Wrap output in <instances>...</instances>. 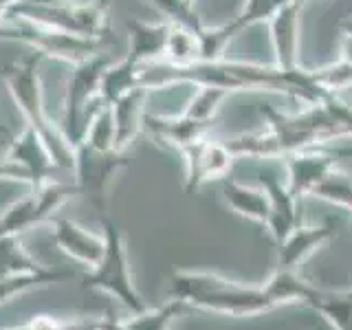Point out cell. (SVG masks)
<instances>
[{"label": "cell", "instance_id": "cell-1", "mask_svg": "<svg viewBox=\"0 0 352 330\" xmlns=\"http://www.w3.org/2000/svg\"><path fill=\"white\" fill-rule=\"evenodd\" d=\"M170 297L229 317H253L278 308L264 286H247L209 271H176Z\"/></svg>", "mask_w": 352, "mask_h": 330}, {"label": "cell", "instance_id": "cell-2", "mask_svg": "<svg viewBox=\"0 0 352 330\" xmlns=\"http://www.w3.org/2000/svg\"><path fill=\"white\" fill-rule=\"evenodd\" d=\"M42 55L31 51L18 62H11L3 69V77L11 93V99L25 117V124L42 137L51 152L53 161L60 170H73V148L64 139L60 124H53V119L47 115L42 102V82H40V64Z\"/></svg>", "mask_w": 352, "mask_h": 330}, {"label": "cell", "instance_id": "cell-3", "mask_svg": "<svg viewBox=\"0 0 352 330\" xmlns=\"http://www.w3.org/2000/svg\"><path fill=\"white\" fill-rule=\"evenodd\" d=\"M108 0L71 3V0H20L5 9L0 18H22L88 40L110 38Z\"/></svg>", "mask_w": 352, "mask_h": 330}, {"label": "cell", "instance_id": "cell-4", "mask_svg": "<svg viewBox=\"0 0 352 330\" xmlns=\"http://www.w3.org/2000/svg\"><path fill=\"white\" fill-rule=\"evenodd\" d=\"M108 64H113V60L106 53H97L84 62L73 64V71L64 88L60 119V130L71 148H75L84 139L93 115L102 106L97 95L99 84H102V75L108 69Z\"/></svg>", "mask_w": 352, "mask_h": 330}, {"label": "cell", "instance_id": "cell-5", "mask_svg": "<svg viewBox=\"0 0 352 330\" xmlns=\"http://www.w3.org/2000/svg\"><path fill=\"white\" fill-rule=\"evenodd\" d=\"M0 42H20L42 58H55L69 64L84 62L97 53H106L115 38L88 40L22 18H0Z\"/></svg>", "mask_w": 352, "mask_h": 330}, {"label": "cell", "instance_id": "cell-6", "mask_svg": "<svg viewBox=\"0 0 352 330\" xmlns=\"http://www.w3.org/2000/svg\"><path fill=\"white\" fill-rule=\"evenodd\" d=\"M104 227V238H106V251L104 258L97 267L91 269V273L84 275V286L95 291H104L108 295L117 297L132 315H139L148 311L146 302L135 289L130 275V264H128V251H126V236L119 229L115 220H110L108 214L99 218Z\"/></svg>", "mask_w": 352, "mask_h": 330}, {"label": "cell", "instance_id": "cell-7", "mask_svg": "<svg viewBox=\"0 0 352 330\" xmlns=\"http://www.w3.org/2000/svg\"><path fill=\"white\" fill-rule=\"evenodd\" d=\"M73 159H75L73 161L75 192L84 196L95 207L99 218L106 216L110 185H113L117 172L128 165L126 152H117V150L99 152L82 141L73 148Z\"/></svg>", "mask_w": 352, "mask_h": 330}, {"label": "cell", "instance_id": "cell-8", "mask_svg": "<svg viewBox=\"0 0 352 330\" xmlns=\"http://www.w3.org/2000/svg\"><path fill=\"white\" fill-rule=\"evenodd\" d=\"M7 143L9 146L5 161L0 163V179L25 181L31 185V190H38V187L49 183L53 172L60 170L51 157L47 143L31 126L25 124V128Z\"/></svg>", "mask_w": 352, "mask_h": 330}, {"label": "cell", "instance_id": "cell-9", "mask_svg": "<svg viewBox=\"0 0 352 330\" xmlns=\"http://www.w3.org/2000/svg\"><path fill=\"white\" fill-rule=\"evenodd\" d=\"M77 196L73 183H47L31 190L27 196L18 198L11 203L3 214H0V234H22L31 227L47 223L55 218V212L69 201Z\"/></svg>", "mask_w": 352, "mask_h": 330}, {"label": "cell", "instance_id": "cell-10", "mask_svg": "<svg viewBox=\"0 0 352 330\" xmlns=\"http://www.w3.org/2000/svg\"><path fill=\"white\" fill-rule=\"evenodd\" d=\"M280 161L286 168V176H289L286 185H289L291 194L297 201H302L306 194H313L315 187L337 170V163L341 159L337 157V152L330 143H324V146L291 152Z\"/></svg>", "mask_w": 352, "mask_h": 330}, {"label": "cell", "instance_id": "cell-11", "mask_svg": "<svg viewBox=\"0 0 352 330\" xmlns=\"http://www.w3.org/2000/svg\"><path fill=\"white\" fill-rule=\"evenodd\" d=\"M181 154L185 161V194L196 192L214 179H225L236 159L227 141L209 137L194 141L192 146L183 148Z\"/></svg>", "mask_w": 352, "mask_h": 330}, {"label": "cell", "instance_id": "cell-12", "mask_svg": "<svg viewBox=\"0 0 352 330\" xmlns=\"http://www.w3.org/2000/svg\"><path fill=\"white\" fill-rule=\"evenodd\" d=\"M306 0H286L269 20L275 66L284 71L300 69V18Z\"/></svg>", "mask_w": 352, "mask_h": 330}, {"label": "cell", "instance_id": "cell-13", "mask_svg": "<svg viewBox=\"0 0 352 330\" xmlns=\"http://www.w3.org/2000/svg\"><path fill=\"white\" fill-rule=\"evenodd\" d=\"M258 181H260V187L269 196V207H271V214H269V223H267V229L269 234L273 236L275 245H280V242L291 234V231L302 225L300 223V201L291 194L289 185L280 181L278 174L273 172H264L260 170L258 172Z\"/></svg>", "mask_w": 352, "mask_h": 330}, {"label": "cell", "instance_id": "cell-14", "mask_svg": "<svg viewBox=\"0 0 352 330\" xmlns=\"http://www.w3.org/2000/svg\"><path fill=\"white\" fill-rule=\"evenodd\" d=\"M51 236L66 256H71L73 260L86 264L88 269L97 267L104 258L106 251V238L97 236L93 231L84 229L82 225H77L75 220L55 216L51 220Z\"/></svg>", "mask_w": 352, "mask_h": 330}, {"label": "cell", "instance_id": "cell-15", "mask_svg": "<svg viewBox=\"0 0 352 330\" xmlns=\"http://www.w3.org/2000/svg\"><path fill=\"white\" fill-rule=\"evenodd\" d=\"M212 124H203V121L190 119L185 115L176 117H159V115H143V132H148L150 137L161 141L163 146L172 150H183L192 146L194 141L207 137V130Z\"/></svg>", "mask_w": 352, "mask_h": 330}, {"label": "cell", "instance_id": "cell-16", "mask_svg": "<svg viewBox=\"0 0 352 330\" xmlns=\"http://www.w3.org/2000/svg\"><path fill=\"white\" fill-rule=\"evenodd\" d=\"M128 53L126 58L137 62L141 66L163 62L165 47H168V36L172 25L168 20L159 22H143V20H130L128 22Z\"/></svg>", "mask_w": 352, "mask_h": 330}, {"label": "cell", "instance_id": "cell-17", "mask_svg": "<svg viewBox=\"0 0 352 330\" xmlns=\"http://www.w3.org/2000/svg\"><path fill=\"white\" fill-rule=\"evenodd\" d=\"M335 236V225H315V227H304L297 225L289 236H286L278 245V269L284 271H297L300 264L311 256L315 249Z\"/></svg>", "mask_w": 352, "mask_h": 330}, {"label": "cell", "instance_id": "cell-18", "mask_svg": "<svg viewBox=\"0 0 352 330\" xmlns=\"http://www.w3.org/2000/svg\"><path fill=\"white\" fill-rule=\"evenodd\" d=\"M148 93H150V88L139 86L110 106L113 124H115V150L117 152H126L139 137V132H143V115H146L143 106H146Z\"/></svg>", "mask_w": 352, "mask_h": 330}, {"label": "cell", "instance_id": "cell-19", "mask_svg": "<svg viewBox=\"0 0 352 330\" xmlns=\"http://www.w3.org/2000/svg\"><path fill=\"white\" fill-rule=\"evenodd\" d=\"M220 196H223L225 205L234 214L267 227L271 207H269V196L262 187H249V185L238 183L234 179H223Z\"/></svg>", "mask_w": 352, "mask_h": 330}, {"label": "cell", "instance_id": "cell-20", "mask_svg": "<svg viewBox=\"0 0 352 330\" xmlns=\"http://www.w3.org/2000/svg\"><path fill=\"white\" fill-rule=\"evenodd\" d=\"M143 69L146 66L132 62L130 58L108 64V69L102 75V84H99V102L110 108L126 93L143 86Z\"/></svg>", "mask_w": 352, "mask_h": 330}, {"label": "cell", "instance_id": "cell-21", "mask_svg": "<svg viewBox=\"0 0 352 330\" xmlns=\"http://www.w3.org/2000/svg\"><path fill=\"white\" fill-rule=\"evenodd\" d=\"M306 306L317 311L335 330H352V297L348 291H324L313 286Z\"/></svg>", "mask_w": 352, "mask_h": 330}, {"label": "cell", "instance_id": "cell-22", "mask_svg": "<svg viewBox=\"0 0 352 330\" xmlns=\"http://www.w3.org/2000/svg\"><path fill=\"white\" fill-rule=\"evenodd\" d=\"M44 271V267L33 260L22 242L14 234H0V282L14 275L25 273H38Z\"/></svg>", "mask_w": 352, "mask_h": 330}, {"label": "cell", "instance_id": "cell-23", "mask_svg": "<svg viewBox=\"0 0 352 330\" xmlns=\"http://www.w3.org/2000/svg\"><path fill=\"white\" fill-rule=\"evenodd\" d=\"M264 289L269 291V295L273 297L278 306H286V304H304L306 306L308 295L313 291V284L302 280L300 275H297V271L275 269L269 282L264 284Z\"/></svg>", "mask_w": 352, "mask_h": 330}, {"label": "cell", "instance_id": "cell-24", "mask_svg": "<svg viewBox=\"0 0 352 330\" xmlns=\"http://www.w3.org/2000/svg\"><path fill=\"white\" fill-rule=\"evenodd\" d=\"M229 97L227 91H220V88H209V86H194L192 97L185 102V110L181 115L203 121V124H212L218 108L223 106V102Z\"/></svg>", "mask_w": 352, "mask_h": 330}, {"label": "cell", "instance_id": "cell-25", "mask_svg": "<svg viewBox=\"0 0 352 330\" xmlns=\"http://www.w3.org/2000/svg\"><path fill=\"white\" fill-rule=\"evenodd\" d=\"M185 304L181 300H174L170 297L168 302L159 308H148L139 315H132V319H128L126 330H170V324L176 317L183 313Z\"/></svg>", "mask_w": 352, "mask_h": 330}, {"label": "cell", "instance_id": "cell-26", "mask_svg": "<svg viewBox=\"0 0 352 330\" xmlns=\"http://www.w3.org/2000/svg\"><path fill=\"white\" fill-rule=\"evenodd\" d=\"M198 58H201V49H198V36H196V33L172 25L163 62L174 64V66H185V64L196 62Z\"/></svg>", "mask_w": 352, "mask_h": 330}, {"label": "cell", "instance_id": "cell-27", "mask_svg": "<svg viewBox=\"0 0 352 330\" xmlns=\"http://www.w3.org/2000/svg\"><path fill=\"white\" fill-rule=\"evenodd\" d=\"M73 278L71 271H51V269H44L38 273H25V275H14V278H7L0 282V304L9 302L11 297L33 289V286H42V284H51V282H62V280H69Z\"/></svg>", "mask_w": 352, "mask_h": 330}, {"label": "cell", "instance_id": "cell-28", "mask_svg": "<svg viewBox=\"0 0 352 330\" xmlns=\"http://www.w3.org/2000/svg\"><path fill=\"white\" fill-rule=\"evenodd\" d=\"M150 3L157 7L163 18L170 22V25H176V27H183L187 31L196 33L198 38L203 36V20L201 16L194 11V3L192 0H150Z\"/></svg>", "mask_w": 352, "mask_h": 330}, {"label": "cell", "instance_id": "cell-29", "mask_svg": "<svg viewBox=\"0 0 352 330\" xmlns=\"http://www.w3.org/2000/svg\"><path fill=\"white\" fill-rule=\"evenodd\" d=\"M313 196L324 198V201H328V203L346 207L352 212V179H348V176L339 174L335 170L326 181H322L315 187Z\"/></svg>", "mask_w": 352, "mask_h": 330}, {"label": "cell", "instance_id": "cell-30", "mask_svg": "<svg viewBox=\"0 0 352 330\" xmlns=\"http://www.w3.org/2000/svg\"><path fill=\"white\" fill-rule=\"evenodd\" d=\"M339 51H341V60L352 64V33H346L341 36V44H339Z\"/></svg>", "mask_w": 352, "mask_h": 330}, {"label": "cell", "instance_id": "cell-31", "mask_svg": "<svg viewBox=\"0 0 352 330\" xmlns=\"http://www.w3.org/2000/svg\"><path fill=\"white\" fill-rule=\"evenodd\" d=\"M11 137H14V132H11L7 126H3V124H0V139H3V141H9Z\"/></svg>", "mask_w": 352, "mask_h": 330}, {"label": "cell", "instance_id": "cell-32", "mask_svg": "<svg viewBox=\"0 0 352 330\" xmlns=\"http://www.w3.org/2000/svg\"><path fill=\"white\" fill-rule=\"evenodd\" d=\"M16 3H20V0H0V16L5 14V9H7V7L16 5Z\"/></svg>", "mask_w": 352, "mask_h": 330}, {"label": "cell", "instance_id": "cell-33", "mask_svg": "<svg viewBox=\"0 0 352 330\" xmlns=\"http://www.w3.org/2000/svg\"><path fill=\"white\" fill-rule=\"evenodd\" d=\"M344 31H346V33H352V20L344 22Z\"/></svg>", "mask_w": 352, "mask_h": 330}]
</instances>
